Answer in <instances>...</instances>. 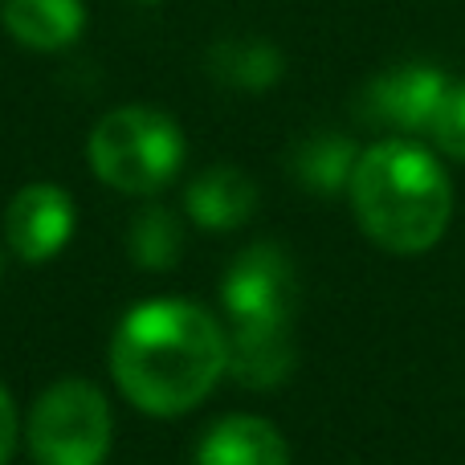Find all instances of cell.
Returning <instances> with one entry per match:
<instances>
[{"label":"cell","instance_id":"6da1fadb","mask_svg":"<svg viewBox=\"0 0 465 465\" xmlns=\"http://www.w3.org/2000/svg\"><path fill=\"white\" fill-rule=\"evenodd\" d=\"M229 371V335L193 298H147L119 319L111 376L147 417L196 409Z\"/></svg>","mask_w":465,"mask_h":465},{"label":"cell","instance_id":"7a4b0ae2","mask_svg":"<svg viewBox=\"0 0 465 465\" xmlns=\"http://www.w3.org/2000/svg\"><path fill=\"white\" fill-rule=\"evenodd\" d=\"M347 196H351L360 229L380 249L401 257L433 249L453 217L450 172L417 139L401 135L363 147Z\"/></svg>","mask_w":465,"mask_h":465},{"label":"cell","instance_id":"3957f363","mask_svg":"<svg viewBox=\"0 0 465 465\" xmlns=\"http://www.w3.org/2000/svg\"><path fill=\"white\" fill-rule=\"evenodd\" d=\"M184 131L160 106H114L94 123L86 139L90 172L106 188L127 196H152L168 188L184 168Z\"/></svg>","mask_w":465,"mask_h":465},{"label":"cell","instance_id":"277c9868","mask_svg":"<svg viewBox=\"0 0 465 465\" xmlns=\"http://www.w3.org/2000/svg\"><path fill=\"white\" fill-rule=\"evenodd\" d=\"M111 433V404L90 380H57L29 412V450L37 465H103Z\"/></svg>","mask_w":465,"mask_h":465},{"label":"cell","instance_id":"5b68a950","mask_svg":"<svg viewBox=\"0 0 465 465\" xmlns=\"http://www.w3.org/2000/svg\"><path fill=\"white\" fill-rule=\"evenodd\" d=\"M450 74L425 62H401L371 74L355 98V114L371 127H384L401 139L433 135L437 111L450 94Z\"/></svg>","mask_w":465,"mask_h":465},{"label":"cell","instance_id":"8992f818","mask_svg":"<svg viewBox=\"0 0 465 465\" xmlns=\"http://www.w3.org/2000/svg\"><path fill=\"white\" fill-rule=\"evenodd\" d=\"M221 302L232 322H294L298 273L278 241H253L232 257L221 282Z\"/></svg>","mask_w":465,"mask_h":465},{"label":"cell","instance_id":"52a82bcc","mask_svg":"<svg viewBox=\"0 0 465 465\" xmlns=\"http://www.w3.org/2000/svg\"><path fill=\"white\" fill-rule=\"evenodd\" d=\"M78 225V209H74V196L62 184H25L21 193L8 201L5 209V241L21 262H49L57 257L74 237Z\"/></svg>","mask_w":465,"mask_h":465},{"label":"cell","instance_id":"ba28073f","mask_svg":"<svg viewBox=\"0 0 465 465\" xmlns=\"http://www.w3.org/2000/svg\"><path fill=\"white\" fill-rule=\"evenodd\" d=\"M298 363L290 322H232L229 331V376L241 388H278Z\"/></svg>","mask_w":465,"mask_h":465},{"label":"cell","instance_id":"9c48e42d","mask_svg":"<svg viewBox=\"0 0 465 465\" xmlns=\"http://www.w3.org/2000/svg\"><path fill=\"white\" fill-rule=\"evenodd\" d=\"M0 25L33 54H62L86 33V0H0Z\"/></svg>","mask_w":465,"mask_h":465},{"label":"cell","instance_id":"30bf717a","mask_svg":"<svg viewBox=\"0 0 465 465\" xmlns=\"http://www.w3.org/2000/svg\"><path fill=\"white\" fill-rule=\"evenodd\" d=\"M184 209L209 232L241 229L257 209V184L237 163H213L184 188Z\"/></svg>","mask_w":465,"mask_h":465},{"label":"cell","instance_id":"8fae6325","mask_svg":"<svg viewBox=\"0 0 465 465\" xmlns=\"http://www.w3.org/2000/svg\"><path fill=\"white\" fill-rule=\"evenodd\" d=\"M204 70L217 86H229L237 94H265L286 78V57L273 41L237 33V37L213 41L204 54Z\"/></svg>","mask_w":465,"mask_h":465},{"label":"cell","instance_id":"7c38bea8","mask_svg":"<svg viewBox=\"0 0 465 465\" xmlns=\"http://www.w3.org/2000/svg\"><path fill=\"white\" fill-rule=\"evenodd\" d=\"M196 465H290L286 437L265 417H225L201 437Z\"/></svg>","mask_w":465,"mask_h":465},{"label":"cell","instance_id":"4fadbf2b","mask_svg":"<svg viewBox=\"0 0 465 465\" xmlns=\"http://www.w3.org/2000/svg\"><path fill=\"white\" fill-rule=\"evenodd\" d=\"M355 163H360V147L351 135H339V131H314V135L298 139L294 152H290V172L314 196L347 193Z\"/></svg>","mask_w":465,"mask_h":465},{"label":"cell","instance_id":"5bb4252c","mask_svg":"<svg viewBox=\"0 0 465 465\" xmlns=\"http://www.w3.org/2000/svg\"><path fill=\"white\" fill-rule=\"evenodd\" d=\"M127 249L135 257L139 270H172L184 253V225L172 209L163 204H147L143 213H135L127 229Z\"/></svg>","mask_w":465,"mask_h":465},{"label":"cell","instance_id":"9a60e30c","mask_svg":"<svg viewBox=\"0 0 465 465\" xmlns=\"http://www.w3.org/2000/svg\"><path fill=\"white\" fill-rule=\"evenodd\" d=\"M433 139L450 160H461L465 163V82H453L450 94H445L441 111H437V123H433Z\"/></svg>","mask_w":465,"mask_h":465},{"label":"cell","instance_id":"2e32d148","mask_svg":"<svg viewBox=\"0 0 465 465\" xmlns=\"http://www.w3.org/2000/svg\"><path fill=\"white\" fill-rule=\"evenodd\" d=\"M16 437H21V420H16V404L8 396V388L0 384V465H8L16 450Z\"/></svg>","mask_w":465,"mask_h":465},{"label":"cell","instance_id":"e0dca14e","mask_svg":"<svg viewBox=\"0 0 465 465\" xmlns=\"http://www.w3.org/2000/svg\"><path fill=\"white\" fill-rule=\"evenodd\" d=\"M127 5H160V0H127Z\"/></svg>","mask_w":465,"mask_h":465},{"label":"cell","instance_id":"ac0fdd59","mask_svg":"<svg viewBox=\"0 0 465 465\" xmlns=\"http://www.w3.org/2000/svg\"><path fill=\"white\" fill-rule=\"evenodd\" d=\"M343 465H355V461H343Z\"/></svg>","mask_w":465,"mask_h":465}]
</instances>
